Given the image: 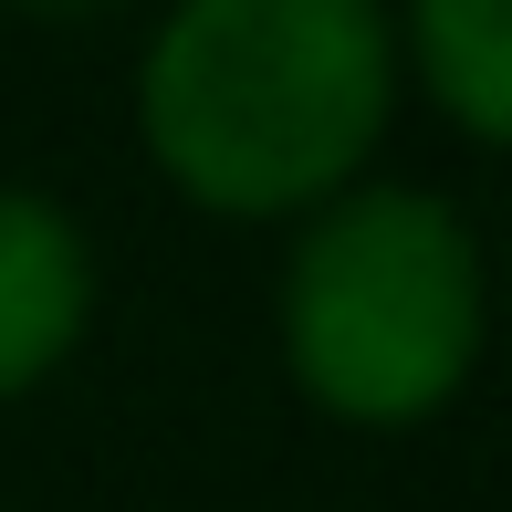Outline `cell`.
<instances>
[{
	"label": "cell",
	"mask_w": 512,
	"mask_h": 512,
	"mask_svg": "<svg viewBox=\"0 0 512 512\" xmlns=\"http://www.w3.org/2000/svg\"><path fill=\"white\" fill-rule=\"evenodd\" d=\"M387 95L398 42L377 0H178L136 74V126L199 209L272 220L366 168Z\"/></svg>",
	"instance_id": "obj_1"
},
{
	"label": "cell",
	"mask_w": 512,
	"mask_h": 512,
	"mask_svg": "<svg viewBox=\"0 0 512 512\" xmlns=\"http://www.w3.org/2000/svg\"><path fill=\"white\" fill-rule=\"evenodd\" d=\"M283 356L314 408L356 429H408L481 356V251L429 189L324 199L283 272Z\"/></svg>",
	"instance_id": "obj_2"
},
{
	"label": "cell",
	"mask_w": 512,
	"mask_h": 512,
	"mask_svg": "<svg viewBox=\"0 0 512 512\" xmlns=\"http://www.w3.org/2000/svg\"><path fill=\"white\" fill-rule=\"evenodd\" d=\"M95 304V262H84V230L53 199L0 189V398H21L32 377H53L84 335Z\"/></svg>",
	"instance_id": "obj_3"
},
{
	"label": "cell",
	"mask_w": 512,
	"mask_h": 512,
	"mask_svg": "<svg viewBox=\"0 0 512 512\" xmlns=\"http://www.w3.org/2000/svg\"><path fill=\"white\" fill-rule=\"evenodd\" d=\"M408 42L429 95L460 115L471 147L512 136V0H408Z\"/></svg>",
	"instance_id": "obj_4"
},
{
	"label": "cell",
	"mask_w": 512,
	"mask_h": 512,
	"mask_svg": "<svg viewBox=\"0 0 512 512\" xmlns=\"http://www.w3.org/2000/svg\"><path fill=\"white\" fill-rule=\"evenodd\" d=\"M11 11H105V0H11Z\"/></svg>",
	"instance_id": "obj_5"
}]
</instances>
